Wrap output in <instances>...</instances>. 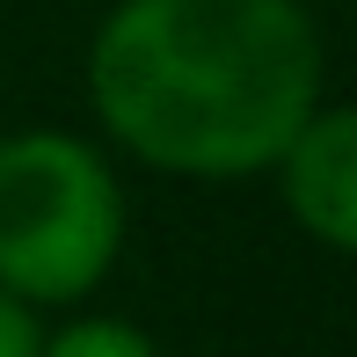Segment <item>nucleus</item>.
Returning <instances> with one entry per match:
<instances>
[{"instance_id": "1", "label": "nucleus", "mask_w": 357, "mask_h": 357, "mask_svg": "<svg viewBox=\"0 0 357 357\" xmlns=\"http://www.w3.org/2000/svg\"><path fill=\"white\" fill-rule=\"evenodd\" d=\"M88 102L146 168L270 175L321 109V29L299 0H117L88 44Z\"/></svg>"}, {"instance_id": "2", "label": "nucleus", "mask_w": 357, "mask_h": 357, "mask_svg": "<svg viewBox=\"0 0 357 357\" xmlns=\"http://www.w3.org/2000/svg\"><path fill=\"white\" fill-rule=\"evenodd\" d=\"M124 255V183L80 132L0 139V291L73 306Z\"/></svg>"}, {"instance_id": "3", "label": "nucleus", "mask_w": 357, "mask_h": 357, "mask_svg": "<svg viewBox=\"0 0 357 357\" xmlns=\"http://www.w3.org/2000/svg\"><path fill=\"white\" fill-rule=\"evenodd\" d=\"M278 190H284V212L321 248L357 241V117L343 102H321L291 132V146L278 153Z\"/></svg>"}, {"instance_id": "4", "label": "nucleus", "mask_w": 357, "mask_h": 357, "mask_svg": "<svg viewBox=\"0 0 357 357\" xmlns=\"http://www.w3.org/2000/svg\"><path fill=\"white\" fill-rule=\"evenodd\" d=\"M37 357H160V343L139 328V321H117V314H80L66 328H52L37 343Z\"/></svg>"}, {"instance_id": "5", "label": "nucleus", "mask_w": 357, "mask_h": 357, "mask_svg": "<svg viewBox=\"0 0 357 357\" xmlns=\"http://www.w3.org/2000/svg\"><path fill=\"white\" fill-rule=\"evenodd\" d=\"M37 343H44L37 314H29L22 299H8V291H0V357H37Z\"/></svg>"}]
</instances>
